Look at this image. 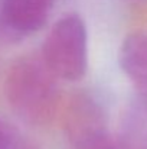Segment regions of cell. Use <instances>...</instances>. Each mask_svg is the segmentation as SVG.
<instances>
[{
    "mask_svg": "<svg viewBox=\"0 0 147 149\" xmlns=\"http://www.w3.org/2000/svg\"><path fill=\"white\" fill-rule=\"evenodd\" d=\"M63 127L69 142L104 129L102 109L90 94H77L63 109Z\"/></svg>",
    "mask_w": 147,
    "mask_h": 149,
    "instance_id": "277c9868",
    "label": "cell"
},
{
    "mask_svg": "<svg viewBox=\"0 0 147 149\" xmlns=\"http://www.w3.org/2000/svg\"><path fill=\"white\" fill-rule=\"evenodd\" d=\"M0 149H26L14 129L0 117Z\"/></svg>",
    "mask_w": 147,
    "mask_h": 149,
    "instance_id": "52a82bcc",
    "label": "cell"
},
{
    "mask_svg": "<svg viewBox=\"0 0 147 149\" xmlns=\"http://www.w3.org/2000/svg\"><path fill=\"white\" fill-rule=\"evenodd\" d=\"M71 145L72 149H128L126 145L114 139L105 127L71 142Z\"/></svg>",
    "mask_w": 147,
    "mask_h": 149,
    "instance_id": "8992f818",
    "label": "cell"
},
{
    "mask_svg": "<svg viewBox=\"0 0 147 149\" xmlns=\"http://www.w3.org/2000/svg\"><path fill=\"white\" fill-rule=\"evenodd\" d=\"M3 88L13 113L32 126L49 125L62 103L58 78L41 54H26L14 59L6 72Z\"/></svg>",
    "mask_w": 147,
    "mask_h": 149,
    "instance_id": "6da1fadb",
    "label": "cell"
},
{
    "mask_svg": "<svg viewBox=\"0 0 147 149\" xmlns=\"http://www.w3.org/2000/svg\"><path fill=\"white\" fill-rule=\"evenodd\" d=\"M118 65L128 81L147 94V31H134L124 36L118 48Z\"/></svg>",
    "mask_w": 147,
    "mask_h": 149,
    "instance_id": "5b68a950",
    "label": "cell"
},
{
    "mask_svg": "<svg viewBox=\"0 0 147 149\" xmlns=\"http://www.w3.org/2000/svg\"><path fill=\"white\" fill-rule=\"evenodd\" d=\"M130 1H143V0H130Z\"/></svg>",
    "mask_w": 147,
    "mask_h": 149,
    "instance_id": "ba28073f",
    "label": "cell"
},
{
    "mask_svg": "<svg viewBox=\"0 0 147 149\" xmlns=\"http://www.w3.org/2000/svg\"><path fill=\"white\" fill-rule=\"evenodd\" d=\"M55 0H0V41L14 44L41 31Z\"/></svg>",
    "mask_w": 147,
    "mask_h": 149,
    "instance_id": "3957f363",
    "label": "cell"
},
{
    "mask_svg": "<svg viewBox=\"0 0 147 149\" xmlns=\"http://www.w3.org/2000/svg\"><path fill=\"white\" fill-rule=\"evenodd\" d=\"M58 80L79 81L88 70V31L84 19L69 13L56 20L41 52Z\"/></svg>",
    "mask_w": 147,
    "mask_h": 149,
    "instance_id": "7a4b0ae2",
    "label": "cell"
}]
</instances>
